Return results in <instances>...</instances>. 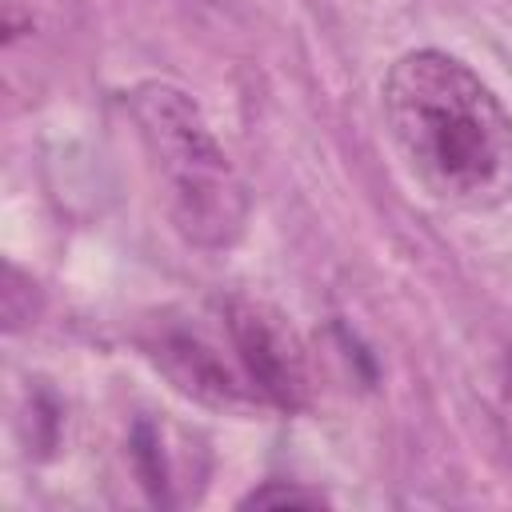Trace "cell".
Here are the masks:
<instances>
[{
  "instance_id": "obj_1",
  "label": "cell",
  "mask_w": 512,
  "mask_h": 512,
  "mask_svg": "<svg viewBox=\"0 0 512 512\" xmlns=\"http://www.w3.org/2000/svg\"><path fill=\"white\" fill-rule=\"evenodd\" d=\"M380 108L400 164L436 204L496 212L512 200V112L460 56L404 52L380 84Z\"/></svg>"
},
{
  "instance_id": "obj_2",
  "label": "cell",
  "mask_w": 512,
  "mask_h": 512,
  "mask_svg": "<svg viewBox=\"0 0 512 512\" xmlns=\"http://www.w3.org/2000/svg\"><path fill=\"white\" fill-rule=\"evenodd\" d=\"M124 104L172 228L192 248H232L248 224V188L200 104L168 80L136 84Z\"/></svg>"
},
{
  "instance_id": "obj_3",
  "label": "cell",
  "mask_w": 512,
  "mask_h": 512,
  "mask_svg": "<svg viewBox=\"0 0 512 512\" xmlns=\"http://www.w3.org/2000/svg\"><path fill=\"white\" fill-rule=\"evenodd\" d=\"M232 364L256 408L300 412L308 404V364L292 324L264 300L228 296L216 308Z\"/></svg>"
},
{
  "instance_id": "obj_4",
  "label": "cell",
  "mask_w": 512,
  "mask_h": 512,
  "mask_svg": "<svg viewBox=\"0 0 512 512\" xmlns=\"http://www.w3.org/2000/svg\"><path fill=\"white\" fill-rule=\"evenodd\" d=\"M324 504H332L328 492L304 488V484H284V480H268V484L252 488L248 496H240V508H324Z\"/></svg>"
}]
</instances>
